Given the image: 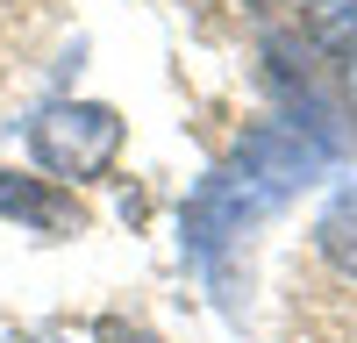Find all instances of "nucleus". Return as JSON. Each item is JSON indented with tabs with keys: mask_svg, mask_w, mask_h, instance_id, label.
Segmentation results:
<instances>
[{
	"mask_svg": "<svg viewBox=\"0 0 357 343\" xmlns=\"http://www.w3.org/2000/svg\"><path fill=\"white\" fill-rule=\"evenodd\" d=\"M29 143H36V158L50 172L93 179V172L114 165V151H122V122H114L107 107H43L36 122H29Z\"/></svg>",
	"mask_w": 357,
	"mask_h": 343,
	"instance_id": "obj_1",
	"label": "nucleus"
},
{
	"mask_svg": "<svg viewBox=\"0 0 357 343\" xmlns=\"http://www.w3.org/2000/svg\"><path fill=\"white\" fill-rule=\"evenodd\" d=\"M0 215H15L29 229H79V208L57 200L50 186H36V179H0Z\"/></svg>",
	"mask_w": 357,
	"mask_h": 343,
	"instance_id": "obj_2",
	"label": "nucleus"
},
{
	"mask_svg": "<svg viewBox=\"0 0 357 343\" xmlns=\"http://www.w3.org/2000/svg\"><path fill=\"white\" fill-rule=\"evenodd\" d=\"M321 243H329V257H343V265L357 272V200H343V208L321 222Z\"/></svg>",
	"mask_w": 357,
	"mask_h": 343,
	"instance_id": "obj_3",
	"label": "nucleus"
},
{
	"mask_svg": "<svg viewBox=\"0 0 357 343\" xmlns=\"http://www.w3.org/2000/svg\"><path fill=\"white\" fill-rule=\"evenodd\" d=\"M107 343H151V336H129V329H107Z\"/></svg>",
	"mask_w": 357,
	"mask_h": 343,
	"instance_id": "obj_4",
	"label": "nucleus"
}]
</instances>
